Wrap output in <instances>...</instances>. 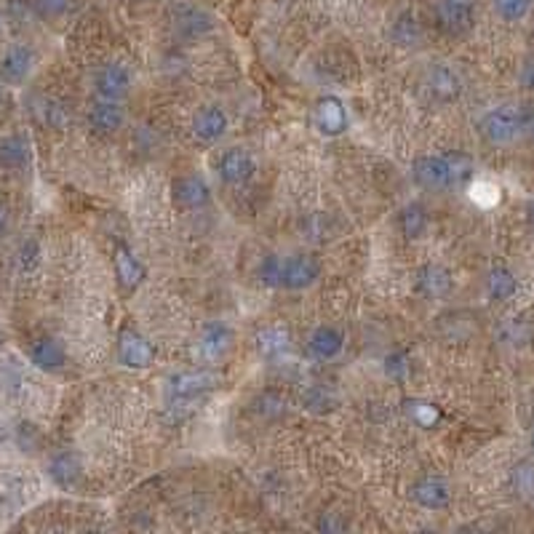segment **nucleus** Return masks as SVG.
<instances>
[{"instance_id":"nucleus-34","label":"nucleus","mask_w":534,"mask_h":534,"mask_svg":"<svg viewBox=\"0 0 534 534\" xmlns=\"http://www.w3.org/2000/svg\"><path fill=\"white\" fill-rule=\"evenodd\" d=\"M38 262H41V246L35 238H30V241H24L19 246V251H16V265H19V270L22 273H33L35 267H38Z\"/></svg>"},{"instance_id":"nucleus-28","label":"nucleus","mask_w":534,"mask_h":534,"mask_svg":"<svg viewBox=\"0 0 534 534\" xmlns=\"http://www.w3.org/2000/svg\"><path fill=\"white\" fill-rule=\"evenodd\" d=\"M35 118L49 126L53 131L64 129L67 126V107L62 102H53V99H35V107H33Z\"/></svg>"},{"instance_id":"nucleus-6","label":"nucleus","mask_w":534,"mask_h":534,"mask_svg":"<svg viewBox=\"0 0 534 534\" xmlns=\"http://www.w3.org/2000/svg\"><path fill=\"white\" fill-rule=\"evenodd\" d=\"M217 169H219V177H222L225 185L241 188V185H246V182L254 177L257 160H254V155H251L248 150H243V147H230V150H225V152L219 155Z\"/></svg>"},{"instance_id":"nucleus-5","label":"nucleus","mask_w":534,"mask_h":534,"mask_svg":"<svg viewBox=\"0 0 534 534\" xmlns=\"http://www.w3.org/2000/svg\"><path fill=\"white\" fill-rule=\"evenodd\" d=\"M436 16L446 35H465L476 24V3L462 0H438Z\"/></svg>"},{"instance_id":"nucleus-26","label":"nucleus","mask_w":534,"mask_h":534,"mask_svg":"<svg viewBox=\"0 0 534 534\" xmlns=\"http://www.w3.org/2000/svg\"><path fill=\"white\" fill-rule=\"evenodd\" d=\"M390 38L401 46V49H414L422 41V27L417 22V16L412 11H401L390 27Z\"/></svg>"},{"instance_id":"nucleus-23","label":"nucleus","mask_w":534,"mask_h":534,"mask_svg":"<svg viewBox=\"0 0 534 534\" xmlns=\"http://www.w3.org/2000/svg\"><path fill=\"white\" fill-rule=\"evenodd\" d=\"M307 347H310V353H313L316 358L332 361V358L340 355L342 347H345V335H342L337 326H318V329L310 335Z\"/></svg>"},{"instance_id":"nucleus-15","label":"nucleus","mask_w":534,"mask_h":534,"mask_svg":"<svg viewBox=\"0 0 534 534\" xmlns=\"http://www.w3.org/2000/svg\"><path fill=\"white\" fill-rule=\"evenodd\" d=\"M171 198H174V203L180 206V209H203V206H209V200H211V190H209V185L200 180V177H195V174H182V177H177L174 182H171Z\"/></svg>"},{"instance_id":"nucleus-38","label":"nucleus","mask_w":534,"mask_h":534,"mask_svg":"<svg viewBox=\"0 0 534 534\" xmlns=\"http://www.w3.org/2000/svg\"><path fill=\"white\" fill-rule=\"evenodd\" d=\"M521 137L534 142V102L521 107Z\"/></svg>"},{"instance_id":"nucleus-45","label":"nucleus","mask_w":534,"mask_h":534,"mask_svg":"<svg viewBox=\"0 0 534 534\" xmlns=\"http://www.w3.org/2000/svg\"><path fill=\"white\" fill-rule=\"evenodd\" d=\"M0 102H3V92H0Z\"/></svg>"},{"instance_id":"nucleus-29","label":"nucleus","mask_w":534,"mask_h":534,"mask_svg":"<svg viewBox=\"0 0 534 534\" xmlns=\"http://www.w3.org/2000/svg\"><path fill=\"white\" fill-rule=\"evenodd\" d=\"M443 158H446V163H449L454 188H462V185H468V182L473 180V174H476V160H473L468 152L454 150V152H446Z\"/></svg>"},{"instance_id":"nucleus-8","label":"nucleus","mask_w":534,"mask_h":534,"mask_svg":"<svg viewBox=\"0 0 534 534\" xmlns=\"http://www.w3.org/2000/svg\"><path fill=\"white\" fill-rule=\"evenodd\" d=\"M33 64H35L33 49L24 46V44H14V46L5 49L3 59H0V81L8 83V86H19L30 78Z\"/></svg>"},{"instance_id":"nucleus-7","label":"nucleus","mask_w":534,"mask_h":534,"mask_svg":"<svg viewBox=\"0 0 534 534\" xmlns=\"http://www.w3.org/2000/svg\"><path fill=\"white\" fill-rule=\"evenodd\" d=\"M94 92L102 99H121L131 92V70L121 62L102 64L94 75Z\"/></svg>"},{"instance_id":"nucleus-24","label":"nucleus","mask_w":534,"mask_h":534,"mask_svg":"<svg viewBox=\"0 0 534 534\" xmlns=\"http://www.w3.org/2000/svg\"><path fill=\"white\" fill-rule=\"evenodd\" d=\"M30 163V142L22 134H11L0 140V169L19 171Z\"/></svg>"},{"instance_id":"nucleus-9","label":"nucleus","mask_w":534,"mask_h":534,"mask_svg":"<svg viewBox=\"0 0 534 534\" xmlns=\"http://www.w3.org/2000/svg\"><path fill=\"white\" fill-rule=\"evenodd\" d=\"M118 361L129 369H147L155 361V350L140 332L123 329L118 335Z\"/></svg>"},{"instance_id":"nucleus-37","label":"nucleus","mask_w":534,"mask_h":534,"mask_svg":"<svg viewBox=\"0 0 534 534\" xmlns=\"http://www.w3.org/2000/svg\"><path fill=\"white\" fill-rule=\"evenodd\" d=\"M316 527H318V532H345L347 529V524L337 519V513H324Z\"/></svg>"},{"instance_id":"nucleus-40","label":"nucleus","mask_w":534,"mask_h":534,"mask_svg":"<svg viewBox=\"0 0 534 534\" xmlns=\"http://www.w3.org/2000/svg\"><path fill=\"white\" fill-rule=\"evenodd\" d=\"M519 81H521V86H524V89L534 92V59H527V62L521 64Z\"/></svg>"},{"instance_id":"nucleus-1","label":"nucleus","mask_w":534,"mask_h":534,"mask_svg":"<svg viewBox=\"0 0 534 534\" xmlns=\"http://www.w3.org/2000/svg\"><path fill=\"white\" fill-rule=\"evenodd\" d=\"M479 131L489 145H510L521 137V107H491L479 121Z\"/></svg>"},{"instance_id":"nucleus-18","label":"nucleus","mask_w":534,"mask_h":534,"mask_svg":"<svg viewBox=\"0 0 534 534\" xmlns=\"http://www.w3.org/2000/svg\"><path fill=\"white\" fill-rule=\"evenodd\" d=\"M313 121H316V126H318L321 134H326V137H340L342 131L347 129L345 104H342L337 97L318 99L316 112H313Z\"/></svg>"},{"instance_id":"nucleus-16","label":"nucleus","mask_w":534,"mask_h":534,"mask_svg":"<svg viewBox=\"0 0 534 534\" xmlns=\"http://www.w3.org/2000/svg\"><path fill=\"white\" fill-rule=\"evenodd\" d=\"M414 286H417V292L422 294L425 299H443V296H449L451 289H454V278H451V273L443 265L431 262V265H422L417 270Z\"/></svg>"},{"instance_id":"nucleus-13","label":"nucleus","mask_w":534,"mask_h":534,"mask_svg":"<svg viewBox=\"0 0 534 534\" xmlns=\"http://www.w3.org/2000/svg\"><path fill=\"white\" fill-rule=\"evenodd\" d=\"M112 265H115V278L118 284L126 289V292H137L145 281L147 270L145 265L140 262V257L126 246V243H118L115 246V254H112Z\"/></svg>"},{"instance_id":"nucleus-4","label":"nucleus","mask_w":534,"mask_h":534,"mask_svg":"<svg viewBox=\"0 0 534 534\" xmlns=\"http://www.w3.org/2000/svg\"><path fill=\"white\" fill-rule=\"evenodd\" d=\"M318 278H321V262H318V257H313V254H292V257H284L281 289L302 292V289H310Z\"/></svg>"},{"instance_id":"nucleus-25","label":"nucleus","mask_w":534,"mask_h":534,"mask_svg":"<svg viewBox=\"0 0 534 534\" xmlns=\"http://www.w3.org/2000/svg\"><path fill=\"white\" fill-rule=\"evenodd\" d=\"M257 350L267 361L284 358L292 350V335H289V329H284V326H267V329H262L259 337H257Z\"/></svg>"},{"instance_id":"nucleus-31","label":"nucleus","mask_w":534,"mask_h":534,"mask_svg":"<svg viewBox=\"0 0 534 534\" xmlns=\"http://www.w3.org/2000/svg\"><path fill=\"white\" fill-rule=\"evenodd\" d=\"M302 403H305V409H310L316 414H326L337 406V398L332 395V390H326L324 385H307L302 390Z\"/></svg>"},{"instance_id":"nucleus-43","label":"nucleus","mask_w":534,"mask_h":534,"mask_svg":"<svg viewBox=\"0 0 534 534\" xmlns=\"http://www.w3.org/2000/svg\"><path fill=\"white\" fill-rule=\"evenodd\" d=\"M532 449H534V428H532Z\"/></svg>"},{"instance_id":"nucleus-3","label":"nucleus","mask_w":534,"mask_h":534,"mask_svg":"<svg viewBox=\"0 0 534 534\" xmlns=\"http://www.w3.org/2000/svg\"><path fill=\"white\" fill-rule=\"evenodd\" d=\"M222 385V374L214 369H193V372H180L169 380V395L174 401H188L198 398L209 390Z\"/></svg>"},{"instance_id":"nucleus-20","label":"nucleus","mask_w":534,"mask_h":534,"mask_svg":"<svg viewBox=\"0 0 534 534\" xmlns=\"http://www.w3.org/2000/svg\"><path fill=\"white\" fill-rule=\"evenodd\" d=\"M30 361L44 372H59L67 364V350L53 337H41L30 347Z\"/></svg>"},{"instance_id":"nucleus-42","label":"nucleus","mask_w":534,"mask_h":534,"mask_svg":"<svg viewBox=\"0 0 534 534\" xmlns=\"http://www.w3.org/2000/svg\"><path fill=\"white\" fill-rule=\"evenodd\" d=\"M527 214H529V225H532V230H534V200L529 203V211H527Z\"/></svg>"},{"instance_id":"nucleus-19","label":"nucleus","mask_w":534,"mask_h":534,"mask_svg":"<svg viewBox=\"0 0 534 534\" xmlns=\"http://www.w3.org/2000/svg\"><path fill=\"white\" fill-rule=\"evenodd\" d=\"M428 225H431V217H428V209L422 203H406L398 209L395 214V228L401 230L403 238L409 241H417L428 233Z\"/></svg>"},{"instance_id":"nucleus-21","label":"nucleus","mask_w":534,"mask_h":534,"mask_svg":"<svg viewBox=\"0 0 534 534\" xmlns=\"http://www.w3.org/2000/svg\"><path fill=\"white\" fill-rule=\"evenodd\" d=\"M81 473H83L81 460L73 451H59V454H53L49 460L51 481L56 486H62V489H73L81 481Z\"/></svg>"},{"instance_id":"nucleus-32","label":"nucleus","mask_w":534,"mask_h":534,"mask_svg":"<svg viewBox=\"0 0 534 534\" xmlns=\"http://www.w3.org/2000/svg\"><path fill=\"white\" fill-rule=\"evenodd\" d=\"M406 412H409V417L420 428H433V425L441 422V409H438L436 403H431V401H409Z\"/></svg>"},{"instance_id":"nucleus-44","label":"nucleus","mask_w":534,"mask_h":534,"mask_svg":"<svg viewBox=\"0 0 534 534\" xmlns=\"http://www.w3.org/2000/svg\"><path fill=\"white\" fill-rule=\"evenodd\" d=\"M462 3H476V0H462Z\"/></svg>"},{"instance_id":"nucleus-14","label":"nucleus","mask_w":534,"mask_h":534,"mask_svg":"<svg viewBox=\"0 0 534 534\" xmlns=\"http://www.w3.org/2000/svg\"><path fill=\"white\" fill-rule=\"evenodd\" d=\"M123 121H126V112H123V107H121L118 99L99 97L89 107V126H92V131L99 134V137L115 134L118 129H123Z\"/></svg>"},{"instance_id":"nucleus-33","label":"nucleus","mask_w":534,"mask_h":534,"mask_svg":"<svg viewBox=\"0 0 534 534\" xmlns=\"http://www.w3.org/2000/svg\"><path fill=\"white\" fill-rule=\"evenodd\" d=\"M491 8L502 22H521L532 11V0H491Z\"/></svg>"},{"instance_id":"nucleus-10","label":"nucleus","mask_w":534,"mask_h":534,"mask_svg":"<svg viewBox=\"0 0 534 534\" xmlns=\"http://www.w3.org/2000/svg\"><path fill=\"white\" fill-rule=\"evenodd\" d=\"M171 22H174V30L182 38H200V35H206L214 27L211 14L198 8L193 3H177L171 8Z\"/></svg>"},{"instance_id":"nucleus-27","label":"nucleus","mask_w":534,"mask_h":534,"mask_svg":"<svg viewBox=\"0 0 534 534\" xmlns=\"http://www.w3.org/2000/svg\"><path fill=\"white\" fill-rule=\"evenodd\" d=\"M486 289H489L491 299L505 302V299H510L513 294L519 292V281H516V276L508 267H491L489 278H486Z\"/></svg>"},{"instance_id":"nucleus-35","label":"nucleus","mask_w":534,"mask_h":534,"mask_svg":"<svg viewBox=\"0 0 534 534\" xmlns=\"http://www.w3.org/2000/svg\"><path fill=\"white\" fill-rule=\"evenodd\" d=\"M33 8H35V14L44 16V19H56V16L67 14L70 0H33Z\"/></svg>"},{"instance_id":"nucleus-39","label":"nucleus","mask_w":534,"mask_h":534,"mask_svg":"<svg viewBox=\"0 0 534 534\" xmlns=\"http://www.w3.org/2000/svg\"><path fill=\"white\" fill-rule=\"evenodd\" d=\"M259 403H265V409L259 406L265 414H284V409H286V401H281V398H276V395H270V393H265Z\"/></svg>"},{"instance_id":"nucleus-22","label":"nucleus","mask_w":534,"mask_h":534,"mask_svg":"<svg viewBox=\"0 0 534 534\" xmlns=\"http://www.w3.org/2000/svg\"><path fill=\"white\" fill-rule=\"evenodd\" d=\"M412 500L425 510H441V508L449 505L451 494H449V486L443 484L441 479H420L417 484L412 486Z\"/></svg>"},{"instance_id":"nucleus-12","label":"nucleus","mask_w":534,"mask_h":534,"mask_svg":"<svg viewBox=\"0 0 534 534\" xmlns=\"http://www.w3.org/2000/svg\"><path fill=\"white\" fill-rule=\"evenodd\" d=\"M233 347V332L228 324L222 321H211L203 326L200 337H198V355L203 361H222Z\"/></svg>"},{"instance_id":"nucleus-36","label":"nucleus","mask_w":534,"mask_h":534,"mask_svg":"<svg viewBox=\"0 0 534 534\" xmlns=\"http://www.w3.org/2000/svg\"><path fill=\"white\" fill-rule=\"evenodd\" d=\"M385 372H388L390 377H395V380H403L406 377V372H409V358H406V353H393L385 358Z\"/></svg>"},{"instance_id":"nucleus-41","label":"nucleus","mask_w":534,"mask_h":534,"mask_svg":"<svg viewBox=\"0 0 534 534\" xmlns=\"http://www.w3.org/2000/svg\"><path fill=\"white\" fill-rule=\"evenodd\" d=\"M5 230H8V206L0 203V238L5 236Z\"/></svg>"},{"instance_id":"nucleus-11","label":"nucleus","mask_w":534,"mask_h":534,"mask_svg":"<svg viewBox=\"0 0 534 534\" xmlns=\"http://www.w3.org/2000/svg\"><path fill=\"white\" fill-rule=\"evenodd\" d=\"M225 131H228V112L219 104H206L195 112L193 134L198 142L214 145L225 137Z\"/></svg>"},{"instance_id":"nucleus-2","label":"nucleus","mask_w":534,"mask_h":534,"mask_svg":"<svg viewBox=\"0 0 534 534\" xmlns=\"http://www.w3.org/2000/svg\"><path fill=\"white\" fill-rule=\"evenodd\" d=\"M412 180L422 190H431V193H443L454 188V180H451V171L443 155H420L412 163Z\"/></svg>"},{"instance_id":"nucleus-17","label":"nucleus","mask_w":534,"mask_h":534,"mask_svg":"<svg viewBox=\"0 0 534 534\" xmlns=\"http://www.w3.org/2000/svg\"><path fill=\"white\" fill-rule=\"evenodd\" d=\"M428 92H431V97L436 99V102L449 104V102L460 99V94H462V78L449 64H433L431 73H428Z\"/></svg>"},{"instance_id":"nucleus-30","label":"nucleus","mask_w":534,"mask_h":534,"mask_svg":"<svg viewBox=\"0 0 534 534\" xmlns=\"http://www.w3.org/2000/svg\"><path fill=\"white\" fill-rule=\"evenodd\" d=\"M257 278L270 286V289H281V278H284V257L281 254H265L257 265Z\"/></svg>"}]
</instances>
